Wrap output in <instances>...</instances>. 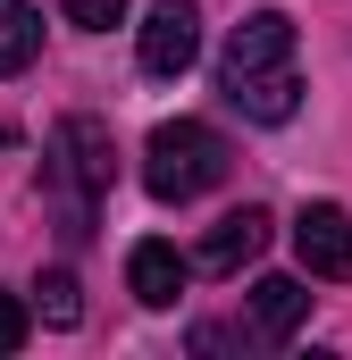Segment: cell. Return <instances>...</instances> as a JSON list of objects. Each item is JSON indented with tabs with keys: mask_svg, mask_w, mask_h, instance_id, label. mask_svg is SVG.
Here are the masks:
<instances>
[{
	"mask_svg": "<svg viewBox=\"0 0 352 360\" xmlns=\"http://www.w3.org/2000/svg\"><path fill=\"white\" fill-rule=\"evenodd\" d=\"M134 59H143V76H184V68L201 59V8H193V0H151Z\"/></svg>",
	"mask_w": 352,
	"mask_h": 360,
	"instance_id": "3957f363",
	"label": "cell"
},
{
	"mask_svg": "<svg viewBox=\"0 0 352 360\" xmlns=\"http://www.w3.org/2000/svg\"><path fill=\"white\" fill-rule=\"evenodd\" d=\"M218 176H227V143H218L201 117L151 126V143H143V184H151V201H193V193H210Z\"/></svg>",
	"mask_w": 352,
	"mask_h": 360,
	"instance_id": "6da1fadb",
	"label": "cell"
},
{
	"mask_svg": "<svg viewBox=\"0 0 352 360\" xmlns=\"http://www.w3.org/2000/svg\"><path fill=\"white\" fill-rule=\"evenodd\" d=\"M252 126H285L294 109H302V84H294V68H260V76H235V84H218Z\"/></svg>",
	"mask_w": 352,
	"mask_h": 360,
	"instance_id": "ba28073f",
	"label": "cell"
},
{
	"mask_svg": "<svg viewBox=\"0 0 352 360\" xmlns=\"http://www.w3.org/2000/svg\"><path fill=\"white\" fill-rule=\"evenodd\" d=\"M268 226H277V218H268V210H252V201H244V210H227V218H218V226L201 235L193 269H210V276H235L244 260H260V252H268Z\"/></svg>",
	"mask_w": 352,
	"mask_h": 360,
	"instance_id": "8992f818",
	"label": "cell"
},
{
	"mask_svg": "<svg viewBox=\"0 0 352 360\" xmlns=\"http://www.w3.org/2000/svg\"><path fill=\"white\" fill-rule=\"evenodd\" d=\"M68 8V25H84V34H109V25H126V0H59Z\"/></svg>",
	"mask_w": 352,
	"mask_h": 360,
	"instance_id": "7c38bea8",
	"label": "cell"
},
{
	"mask_svg": "<svg viewBox=\"0 0 352 360\" xmlns=\"http://www.w3.org/2000/svg\"><path fill=\"white\" fill-rule=\"evenodd\" d=\"M294 252H302L310 276L344 285V276H352V210H344V201H310V210L294 218Z\"/></svg>",
	"mask_w": 352,
	"mask_h": 360,
	"instance_id": "5b68a950",
	"label": "cell"
},
{
	"mask_svg": "<svg viewBox=\"0 0 352 360\" xmlns=\"http://www.w3.org/2000/svg\"><path fill=\"white\" fill-rule=\"evenodd\" d=\"M302 319H310V293H302L294 276H260V285H252V335H260V344H285Z\"/></svg>",
	"mask_w": 352,
	"mask_h": 360,
	"instance_id": "9c48e42d",
	"label": "cell"
},
{
	"mask_svg": "<svg viewBox=\"0 0 352 360\" xmlns=\"http://www.w3.org/2000/svg\"><path fill=\"white\" fill-rule=\"evenodd\" d=\"M25 327H34V319H25V302H17V293H0V360L25 344Z\"/></svg>",
	"mask_w": 352,
	"mask_h": 360,
	"instance_id": "4fadbf2b",
	"label": "cell"
},
{
	"mask_svg": "<svg viewBox=\"0 0 352 360\" xmlns=\"http://www.w3.org/2000/svg\"><path fill=\"white\" fill-rule=\"evenodd\" d=\"M184 276H193V260H184L176 243H134V252H126V285H134L143 310H168L176 293H184Z\"/></svg>",
	"mask_w": 352,
	"mask_h": 360,
	"instance_id": "52a82bcc",
	"label": "cell"
},
{
	"mask_svg": "<svg viewBox=\"0 0 352 360\" xmlns=\"http://www.w3.org/2000/svg\"><path fill=\"white\" fill-rule=\"evenodd\" d=\"M34 51H42V17H34V0H0V76H25Z\"/></svg>",
	"mask_w": 352,
	"mask_h": 360,
	"instance_id": "30bf717a",
	"label": "cell"
},
{
	"mask_svg": "<svg viewBox=\"0 0 352 360\" xmlns=\"http://www.w3.org/2000/svg\"><path fill=\"white\" fill-rule=\"evenodd\" d=\"M34 293H42V319H51V327H76V319H84V293H76V276H68V269H51Z\"/></svg>",
	"mask_w": 352,
	"mask_h": 360,
	"instance_id": "8fae6325",
	"label": "cell"
},
{
	"mask_svg": "<svg viewBox=\"0 0 352 360\" xmlns=\"http://www.w3.org/2000/svg\"><path fill=\"white\" fill-rule=\"evenodd\" d=\"M260 68H294V17H285V8H252V17L227 34V51H218V84L260 76Z\"/></svg>",
	"mask_w": 352,
	"mask_h": 360,
	"instance_id": "277c9868",
	"label": "cell"
},
{
	"mask_svg": "<svg viewBox=\"0 0 352 360\" xmlns=\"http://www.w3.org/2000/svg\"><path fill=\"white\" fill-rule=\"evenodd\" d=\"M59 176H68V235H84V201H101L109 184H118V143H109V126L101 117H68L59 126Z\"/></svg>",
	"mask_w": 352,
	"mask_h": 360,
	"instance_id": "7a4b0ae2",
	"label": "cell"
}]
</instances>
